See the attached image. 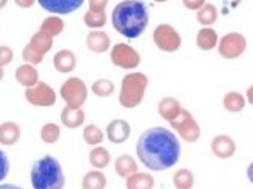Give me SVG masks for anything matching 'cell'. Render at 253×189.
Masks as SVG:
<instances>
[{
	"label": "cell",
	"instance_id": "7402d4cb",
	"mask_svg": "<svg viewBox=\"0 0 253 189\" xmlns=\"http://www.w3.org/2000/svg\"><path fill=\"white\" fill-rule=\"evenodd\" d=\"M126 189H153L155 179L148 172H134L125 182Z\"/></svg>",
	"mask_w": 253,
	"mask_h": 189
},
{
	"label": "cell",
	"instance_id": "9c48e42d",
	"mask_svg": "<svg viewBox=\"0 0 253 189\" xmlns=\"http://www.w3.org/2000/svg\"><path fill=\"white\" fill-rule=\"evenodd\" d=\"M218 53L227 60L241 57L247 49V39L241 32H229L218 42Z\"/></svg>",
	"mask_w": 253,
	"mask_h": 189
},
{
	"label": "cell",
	"instance_id": "d6986e66",
	"mask_svg": "<svg viewBox=\"0 0 253 189\" xmlns=\"http://www.w3.org/2000/svg\"><path fill=\"white\" fill-rule=\"evenodd\" d=\"M16 80L25 86V88H33L39 83V72L34 68V65H30V63H23L16 69Z\"/></svg>",
	"mask_w": 253,
	"mask_h": 189
},
{
	"label": "cell",
	"instance_id": "f546056e",
	"mask_svg": "<svg viewBox=\"0 0 253 189\" xmlns=\"http://www.w3.org/2000/svg\"><path fill=\"white\" fill-rule=\"evenodd\" d=\"M84 23L86 25L88 28H93V30L104 28L107 25L105 11H91V9H88L84 14Z\"/></svg>",
	"mask_w": 253,
	"mask_h": 189
},
{
	"label": "cell",
	"instance_id": "7bdbcfd3",
	"mask_svg": "<svg viewBox=\"0 0 253 189\" xmlns=\"http://www.w3.org/2000/svg\"><path fill=\"white\" fill-rule=\"evenodd\" d=\"M3 75H5V72H3V66H0V82H2Z\"/></svg>",
	"mask_w": 253,
	"mask_h": 189
},
{
	"label": "cell",
	"instance_id": "277c9868",
	"mask_svg": "<svg viewBox=\"0 0 253 189\" xmlns=\"http://www.w3.org/2000/svg\"><path fill=\"white\" fill-rule=\"evenodd\" d=\"M148 88V77L144 72H128L122 77L119 103L122 108L133 109L142 103Z\"/></svg>",
	"mask_w": 253,
	"mask_h": 189
},
{
	"label": "cell",
	"instance_id": "5bb4252c",
	"mask_svg": "<svg viewBox=\"0 0 253 189\" xmlns=\"http://www.w3.org/2000/svg\"><path fill=\"white\" fill-rule=\"evenodd\" d=\"M85 43H86V48L90 49L91 53H96V54L107 53L111 48L110 35L105 31H100V30H94L90 34H86Z\"/></svg>",
	"mask_w": 253,
	"mask_h": 189
},
{
	"label": "cell",
	"instance_id": "b9f144b4",
	"mask_svg": "<svg viewBox=\"0 0 253 189\" xmlns=\"http://www.w3.org/2000/svg\"><path fill=\"white\" fill-rule=\"evenodd\" d=\"M0 189H23V188L11 185V183H5V185H0Z\"/></svg>",
	"mask_w": 253,
	"mask_h": 189
},
{
	"label": "cell",
	"instance_id": "9a60e30c",
	"mask_svg": "<svg viewBox=\"0 0 253 189\" xmlns=\"http://www.w3.org/2000/svg\"><path fill=\"white\" fill-rule=\"evenodd\" d=\"M53 65L56 71L67 74L74 71L76 65H78V59H76V54L71 49H60L53 57Z\"/></svg>",
	"mask_w": 253,
	"mask_h": 189
},
{
	"label": "cell",
	"instance_id": "8992f818",
	"mask_svg": "<svg viewBox=\"0 0 253 189\" xmlns=\"http://www.w3.org/2000/svg\"><path fill=\"white\" fill-rule=\"evenodd\" d=\"M60 97L70 108H82L88 97V88L79 77H70L60 86Z\"/></svg>",
	"mask_w": 253,
	"mask_h": 189
},
{
	"label": "cell",
	"instance_id": "3957f363",
	"mask_svg": "<svg viewBox=\"0 0 253 189\" xmlns=\"http://www.w3.org/2000/svg\"><path fill=\"white\" fill-rule=\"evenodd\" d=\"M30 175L34 189H63L65 186V175L62 166L53 156H45L36 160Z\"/></svg>",
	"mask_w": 253,
	"mask_h": 189
},
{
	"label": "cell",
	"instance_id": "74e56055",
	"mask_svg": "<svg viewBox=\"0 0 253 189\" xmlns=\"http://www.w3.org/2000/svg\"><path fill=\"white\" fill-rule=\"evenodd\" d=\"M206 3H207L206 0H182V5H184L187 9H192V11L201 9Z\"/></svg>",
	"mask_w": 253,
	"mask_h": 189
},
{
	"label": "cell",
	"instance_id": "ffe728a7",
	"mask_svg": "<svg viewBox=\"0 0 253 189\" xmlns=\"http://www.w3.org/2000/svg\"><path fill=\"white\" fill-rule=\"evenodd\" d=\"M20 138V126L14 122L0 123V145L12 146Z\"/></svg>",
	"mask_w": 253,
	"mask_h": 189
},
{
	"label": "cell",
	"instance_id": "5b68a950",
	"mask_svg": "<svg viewBox=\"0 0 253 189\" xmlns=\"http://www.w3.org/2000/svg\"><path fill=\"white\" fill-rule=\"evenodd\" d=\"M153 42L162 53H176L182 45L181 34L169 23H161L155 28Z\"/></svg>",
	"mask_w": 253,
	"mask_h": 189
},
{
	"label": "cell",
	"instance_id": "8d00e7d4",
	"mask_svg": "<svg viewBox=\"0 0 253 189\" xmlns=\"http://www.w3.org/2000/svg\"><path fill=\"white\" fill-rule=\"evenodd\" d=\"M110 0H88V9L91 11H105Z\"/></svg>",
	"mask_w": 253,
	"mask_h": 189
},
{
	"label": "cell",
	"instance_id": "d590c367",
	"mask_svg": "<svg viewBox=\"0 0 253 189\" xmlns=\"http://www.w3.org/2000/svg\"><path fill=\"white\" fill-rule=\"evenodd\" d=\"M9 174V160L6 154L0 149V182H3Z\"/></svg>",
	"mask_w": 253,
	"mask_h": 189
},
{
	"label": "cell",
	"instance_id": "44dd1931",
	"mask_svg": "<svg viewBox=\"0 0 253 189\" xmlns=\"http://www.w3.org/2000/svg\"><path fill=\"white\" fill-rule=\"evenodd\" d=\"M115 171H116V174L119 175V177L128 179L130 175H133L134 172H137V163L128 154L119 156L116 158V161H115Z\"/></svg>",
	"mask_w": 253,
	"mask_h": 189
},
{
	"label": "cell",
	"instance_id": "f1b7e54d",
	"mask_svg": "<svg viewBox=\"0 0 253 189\" xmlns=\"http://www.w3.org/2000/svg\"><path fill=\"white\" fill-rule=\"evenodd\" d=\"M173 185L176 189H192L195 185V175L193 172L187 169V168H181L174 172L173 175Z\"/></svg>",
	"mask_w": 253,
	"mask_h": 189
},
{
	"label": "cell",
	"instance_id": "4fadbf2b",
	"mask_svg": "<svg viewBox=\"0 0 253 189\" xmlns=\"http://www.w3.org/2000/svg\"><path fill=\"white\" fill-rule=\"evenodd\" d=\"M211 153L218 158H230L236 153V143L230 135L219 134L211 140Z\"/></svg>",
	"mask_w": 253,
	"mask_h": 189
},
{
	"label": "cell",
	"instance_id": "d6a6232c",
	"mask_svg": "<svg viewBox=\"0 0 253 189\" xmlns=\"http://www.w3.org/2000/svg\"><path fill=\"white\" fill-rule=\"evenodd\" d=\"M91 91L97 97H110L113 93H115V83H113L110 79H97L91 85Z\"/></svg>",
	"mask_w": 253,
	"mask_h": 189
},
{
	"label": "cell",
	"instance_id": "2e32d148",
	"mask_svg": "<svg viewBox=\"0 0 253 189\" xmlns=\"http://www.w3.org/2000/svg\"><path fill=\"white\" fill-rule=\"evenodd\" d=\"M184 108L181 106V103L176 100L174 97H164L159 105H158V112H159V116L164 119V120H167L169 123L171 120H174L176 117H178L181 114V111Z\"/></svg>",
	"mask_w": 253,
	"mask_h": 189
},
{
	"label": "cell",
	"instance_id": "4316f807",
	"mask_svg": "<svg viewBox=\"0 0 253 189\" xmlns=\"http://www.w3.org/2000/svg\"><path fill=\"white\" fill-rule=\"evenodd\" d=\"M218 8L213 3H206L201 9L196 11V20L202 27H211V25H214L218 20Z\"/></svg>",
	"mask_w": 253,
	"mask_h": 189
},
{
	"label": "cell",
	"instance_id": "603a6c76",
	"mask_svg": "<svg viewBox=\"0 0 253 189\" xmlns=\"http://www.w3.org/2000/svg\"><path fill=\"white\" fill-rule=\"evenodd\" d=\"M88 160H90V165L94 169H104L110 165L111 161V156L108 153V149L104 146H94L90 151V156H88Z\"/></svg>",
	"mask_w": 253,
	"mask_h": 189
},
{
	"label": "cell",
	"instance_id": "836d02e7",
	"mask_svg": "<svg viewBox=\"0 0 253 189\" xmlns=\"http://www.w3.org/2000/svg\"><path fill=\"white\" fill-rule=\"evenodd\" d=\"M22 59H23L25 63H30V65H39V63L43 62V56H41L39 53H36L30 45H27L23 48Z\"/></svg>",
	"mask_w": 253,
	"mask_h": 189
},
{
	"label": "cell",
	"instance_id": "4dcf8cb0",
	"mask_svg": "<svg viewBox=\"0 0 253 189\" xmlns=\"http://www.w3.org/2000/svg\"><path fill=\"white\" fill-rule=\"evenodd\" d=\"M84 140L86 145H91V146H99L100 143L104 142V137L105 134L102 132V129L99 128L96 125H86L84 128Z\"/></svg>",
	"mask_w": 253,
	"mask_h": 189
},
{
	"label": "cell",
	"instance_id": "e575fe53",
	"mask_svg": "<svg viewBox=\"0 0 253 189\" xmlns=\"http://www.w3.org/2000/svg\"><path fill=\"white\" fill-rule=\"evenodd\" d=\"M14 59L12 49L6 45H0V66H6Z\"/></svg>",
	"mask_w": 253,
	"mask_h": 189
},
{
	"label": "cell",
	"instance_id": "8fae6325",
	"mask_svg": "<svg viewBox=\"0 0 253 189\" xmlns=\"http://www.w3.org/2000/svg\"><path fill=\"white\" fill-rule=\"evenodd\" d=\"M41 6L56 16L71 14L76 9H79L85 0H37Z\"/></svg>",
	"mask_w": 253,
	"mask_h": 189
},
{
	"label": "cell",
	"instance_id": "83f0119b",
	"mask_svg": "<svg viewBox=\"0 0 253 189\" xmlns=\"http://www.w3.org/2000/svg\"><path fill=\"white\" fill-rule=\"evenodd\" d=\"M63 30H65V23H63V20L59 16L53 14V16H48L42 22L39 31L48 34L49 37H53V39H54V37H57L59 34H62Z\"/></svg>",
	"mask_w": 253,
	"mask_h": 189
},
{
	"label": "cell",
	"instance_id": "f35d334b",
	"mask_svg": "<svg viewBox=\"0 0 253 189\" xmlns=\"http://www.w3.org/2000/svg\"><path fill=\"white\" fill-rule=\"evenodd\" d=\"M37 2V0H14V3L19 6V8H31L34 3Z\"/></svg>",
	"mask_w": 253,
	"mask_h": 189
},
{
	"label": "cell",
	"instance_id": "7c38bea8",
	"mask_svg": "<svg viewBox=\"0 0 253 189\" xmlns=\"http://www.w3.org/2000/svg\"><path fill=\"white\" fill-rule=\"evenodd\" d=\"M107 138L115 145H121L126 142L131 135V126L128 122H125L122 119H115L107 125Z\"/></svg>",
	"mask_w": 253,
	"mask_h": 189
},
{
	"label": "cell",
	"instance_id": "52a82bcc",
	"mask_svg": "<svg viewBox=\"0 0 253 189\" xmlns=\"http://www.w3.org/2000/svg\"><path fill=\"white\" fill-rule=\"evenodd\" d=\"M170 126L178 132V135L182 138V140H185L188 143L198 142L201 137V126L198 125L195 117L190 114L187 109H182L181 114L170 122Z\"/></svg>",
	"mask_w": 253,
	"mask_h": 189
},
{
	"label": "cell",
	"instance_id": "7a4b0ae2",
	"mask_svg": "<svg viewBox=\"0 0 253 189\" xmlns=\"http://www.w3.org/2000/svg\"><path fill=\"white\" fill-rule=\"evenodd\" d=\"M150 14L142 0H122L111 12V23L121 35L137 39L148 27Z\"/></svg>",
	"mask_w": 253,
	"mask_h": 189
},
{
	"label": "cell",
	"instance_id": "e0dca14e",
	"mask_svg": "<svg viewBox=\"0 0 253 189\" xmlns=\"http://www.w3.org/2000/svg\"><path fill=\"white\" fill-rule=\"evenodd\" d=\"M218 42H219L218 32L210 27L201 28L196 34V46L201 51H211L213 48L218 46Z\"/></svg>",
	"mask_w": 253,
	"mask_h": 189
},
{
	"label": "cell",
	"instance_id": "60d3db41",
	"mask_svg": "<svg viewBox=\"0 0 253 189\" xmlns=\"http://www.w3.org/2000/svg\"><path fill=\"white\" fill-rule=\"evenodd\" d=\"M247 179L250 180V183H253V161L249 165L247 168Z\"/></svg>",
	"mask_w": 253,
	"mask_h": 189
},
{
	"label": "cell",
	"instance_id": "ee69618b",
	"mask_svg": "<svg viewBox=\"0 0 253 189\" xmlns=\"http://www.w3.org/2000/svg\"><path fill=\"white\" fill-rule=\"evenodd\" d=\"M6 3H8V0H0V9H2Z\"/></svg>",
	"mask_w": 253,
	"mask_h": 189
},
{
	"label": "cell",
	"instance_id": "30bf717a",
	"mask_svg": "<svg viewBox=\"0 0 253 189\" xmlns=\"http://www.w3.org/2000/svg\"><path fill=\"white\" fill-rule=\"evenodd\" d=\"M25 98H27V102L31 103L33 106L48 108L56 103V93L48 83L39 82L36 86L25 90Z\"/></svg>",
	"mask_w": 253,
	"mask_h": 189
},
{
	"label": "cell",
	"instance_id": "ab89813d",
	"mask_svg": "<svg viewBox=\"0 0 253 189\" xmlns=\"http://www.w3.org/2000/svg\"><path fill=\"white\" fill-rule=\"evenodd\" d=\"M246 100L253 106V85L247 88V93H246Z\"/></svg>",
	"mask_w": 253,
	"mask_h": 189
},
{
	"label": "cell",
	"instance_id": "cb8c5ba5",
	"mask_svg": "<svg viewBox=\"0 0 253 189\" xmlns=\"http://www.w3.org/2000/svg\"><path fill=\"white\" fill-rule=\"evenodd\" d=\"M28 45L36 53H39L41 56H45L46 53L51 51V48H53V37H49L48 34H45L42 31H37L36 34H33Z\"/></svg>",
	"mask_w": 253,
	"mask_h": 189
},
{
	"label": "cell",
	"instance_id": "bcb514c9",
	"mask_svg": "<svg viewBox=\"0 0 253 189\" xmlns=\"http://www.w3.org/2000/svg\"><path fill=\"white\" fill-rule=\"evenodd\" d=\"M233 2H235V5H239V3L243 2V0H233Z\"/></svg>",
	"mask_w": 253,
	"mask_h": 189
},
{
	"label": "cell",
	"instance_id": "1f68e13d",
	"mask_svg": "<svg viewBox=\"0 0 253 189\" xmlns=\"http://www.w3.org/2000/svg\"><path fill=\"white\" fill-rule=\"evenodd\" d=\"M41 138L46 145H53L60 138V126L57 123H46L41 129Z\"/></svg>",
	"mask_w": 253,
	"mask_h": 189
},
{
	"label": "cell",
	"instance_id": "ba28073f",
	"mask_svg": "<svg viewBox=\"0 0 253 189\" xmlns=\"http://www.w3.org/2000/svg\"><path fill=\"white\" fill-rule=\"evenodd\" d=\"M110 60L115 66L121 69H136L141 65V54L136 49L126 43H116L111 48Z\"/></svg>",
	"mask_w": 253,
	"mask_h": 189
},
{
	"label": "cell",
	"instance_id": "d4e9b609",
	"mask_svg": "<svg viewBox=\"0 0 253 189\" xmlns=\"http://www.w3.org/2000/svg\"><path fill=\"white\" fill-rule=\"evenodd\" d=\"M246 97L238 93V91H230L227 93L222 98V106L225 108V111L229 112H241L246 108Z\"/></svg>",
	"mask_w": 253,
	"mask_h": 189
},
{
	"label": "cell",
	"instance_id": "484cf974",
	"mask_svg": "<svg viewBox=\"0 0 253 189\" xmlns=\"http://www.w3.org/2000/svg\"><path fill=\"white\" fill-rule=\"evenodd\" d=\"M105 186H107V177L99 169L86 172L82 179V189H105Z\"/></svg>",
	"mask_w": 253,
	"mask_h": 189
},
{
	"label": "cell",
	"instance_id": "f6af8a7d",
	"mask_svg": "<svg viewBox=\"0 0 253 189\" xmlns=\"http://www.w3.org/2000/svg\"><path fill=\"white\" fill-rule=\"evenodd\" d=\"M155 3H166V2H169V0H153Z\"/></svg>",
	"mask_w": 253,
	"mask_h": 189
},
{
	"label": "cell",
	"instance_id": "ac0fdd59",
	"mask_svg": "<svg viewBox=\"0 0 253 189\" xmlns=\"http://www.w3.org/2000/svg\"><path fill=\"white\" fill-rule=\"evenodd\" d=\"M60 122L63 126H67L70 129L79 128L85 122V112L82 108H63L60 112Z\"/></svg>",
	"mask_w": 253,
	"mask_h": 189
},
{
	"label": "cell",
	"instance_id": "6da1fadb",
	"mask_svg": "<svg viewBox=\"0 0 253 189\" xmlns=\"http://www.w3.org/2000/svg\"><path fill=\"white\" fill-rule=\"evenodd\" d=\"M136 154L147 169L166 171L178 163L181 143L174 132L162 126H155L141 134L136 142Z\"/></svg>",
	"mask_w": 253,
	"mask_h": 189
}]
</instances>
